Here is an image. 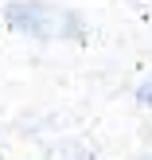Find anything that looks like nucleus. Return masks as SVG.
Here are the masks:
<instances>
[{
  "label": "nucleus",
  "mask_w": 152,
  "mask_h": 160,
  "mask_svg": "<svg viewBox=\"0 0 152 160\" xmlns=\"http://www.w3.org/2000/svg\"><path fill=\"white\" fill-rule=\"evenodd\" d=\"M4 20L20 35H35V39H66L78 28V20L70 12H62L55 4H43V0H12L4 8Z\"/></svg>",
  "instance_id": "nucleus-1"
},
{
  "label": "nucleus",
  "mask_w": 152,
  "mask_h": 160,
  "mask_svg": "<svg viewBox=\"0 0 152 160\" xmlns=\"http://www.w3.org/2000/svg\"><path fill=\"white\" fill-rule=\"evenodd\" d=\"M137 98H140V102H148V106H152V82H148V86H140V94H137Z\"/></svg>",
  "instance_id": "nucleus-2"
}]
</instances>
